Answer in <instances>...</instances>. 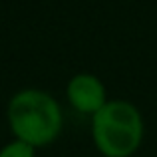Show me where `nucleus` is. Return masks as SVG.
Instances as JSON below:
<instances>
[{
	"label": "nucleus",
	"instance_id": "nucleus-1",
	"mask_svg": "<svg viewBox=\"0 0 157 157\" xmlns=\"http://www.w3.org/2000/svg\"><path fill=\"white\" fill-rule=\"evenodd\" d=\"M12 131L28 145H44L62 129V111L56 100L38 90H26L12 98L8 107Z\"/></svg>",
	"mask_w": 157,
	"mask_h": 157
},
{
	"label": "nucleus",
	"instance_id": "nucleus-2",
	"mask_svg": "<svg viewBox=\"0 0 157 157\" xmlns=\"http://www.w3.org/2000/svg\"><path fill=\"white\" fill-rule=\"evenodd\" d=\"M143 135L141 115L127 101H109L94 113V139L107 157H127Z\"/></svg>",
	"mask_w": 157,
	"mask_h": 157
},
{
	"label": "nucleus",
	"instance_id": "nucleus-3",
	"mask_svg": "<svg viewBox=\"0 0 157 157\" xmlns=\"http://www.w3.org/2000/svg\"><path fill=\"white\" fill-rule=\"evenodd\" d=\"M68 96L70 101L76 109L80 111H94L101 109L104 104V86L100 84V80L88 74L76 76L68 86Z\"/></svg>",
	"mask_w": 157,
	"mask_h": 157
},
{
	"label": "nucleus",
	"instance_id": "nucleus-4",
	"mask_svg": "<svg viewBox=\"0 0 157 157\" xmlns=\"http://www.w3.org/2000/svg\"><path fill=\"white\" fill-rule=\"evenodd\" d=\"M0 157H34V149L24 141H14L0 151Z\"/></svg>",
	"mask_w": 157,
	"mask_h": 157
}]
</instances>
